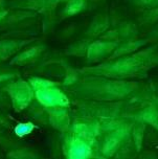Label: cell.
Returning <instances> with one entry per match:
<instances>
[{"label": "cell", "instance_id": "obj_1", "mask_svg": "<svg viewBox=\"0 0 158 159\" xmlns=\"http://www.w3.org/2000/svg\"><path fill=\"white\" fill-rule=\"evenodd\" d=\"M37 96L41 103L45 104L46 106L64 105L67 102L64 95H62L58 89L50 87H41L40 90L37 91Z\"/></svg>", "mask_w": 158, "mask_h": 159}]
</instances>
